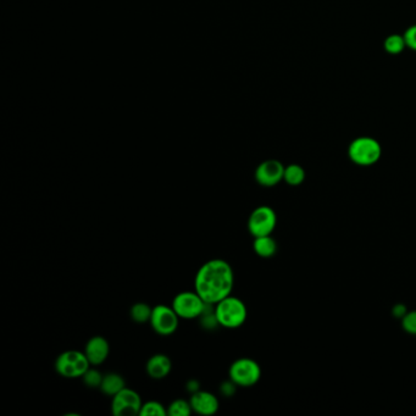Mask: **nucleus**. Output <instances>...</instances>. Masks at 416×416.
Returning <instances> with one entry per match:
<instances>
[{"label":"nucleus","mask_w":416,"mask_h":416,"mask_svg":"<svg viewBox=\"0 0 416 416\" xmlns=\"http://www.w3.org/2000/svg\"><path fill=\"white\" fill-rule=\"evenodd\" d=\"M235 272L226 260L211 259L199 267L194 277V290L208 304L215 305L232 293Z\"/></svg>","instance_id":"nucleus-1"},{"label":"nucleus","mask_w":416,"mask_h":416,"mask_svg":"<svg viewBox=\"0 0 416 416\" xmlns=\"http://www.w3.org/2000/svg\"><path fill=\"white\" fill-rule=\"evenodd\" d=\"M214 311L218 325L225 329L241 327L248 316L247 305L242 299L233 295H228L214 305Z\"/></svg>","instance_id":"nucleus-2"},{"label":"nucleus","mask_w":416,"mask_h":416,"mask_svg":"<svg viewBox=\"0 0 416 416\" xmlns=\"http://www.w3.org/2000/svg\"><path fill=\"white\" fill-rule=\"evenodd\" d=\"M382 155V148L373 137H358L349 144L348 156L358 166H373Z\"/></svg>","instance_id":"nucleus-3"},{"label":"nucleus","mask_w":416,"mask_h":416,"mask_svg":"<svg viewBox=\"0 0 416 416\" xmlns=\"http://www.w3.org/2000/svg\"><path fill=\"white\" fill-rule=\"evenodd\" d=\"M89 368L87 355L80 350H66L55 360V371L65 378H82Z\"/></svg>","instance_id":"nucleus-4"},{"label":"nucleus","mask_w":416,"mask_h":416,"mask_svg":"<svg viewBox=\"0 0 416 416\" xmlns=\"http://www.w3.org/2000/svg\"><path fill=\"white\" fill-rule=\"evenodd\" d=\"M260 378H262V368L254 359H237L228 369V378L236 383L237 387L255 386Z\"/></svg>","instance_id":"nucleus-5"},{"label":"nucleus","mask_w":416,"mask_h":416,"mask_svg":"<svg viewBox=\"0 0 416 416\" xmlns=\"http://www.w3.org/2000/svg\"><path fill=\"white\" fill-rule=\"evenodd\" d=\"M208 303H205L202 297L194 290L181 292L174 297L171 306L174 308L179 319L193 320L199 319L207 309Z\"/></svg>","instance_id":"nucleus-6"},{"label":"nucleus","mask_w":416,"mask_h":416,"mask_svg":"<svg viewBox=\"0 0 416 416\" xmlns=\"http://www.w3.org/2000/svg\"><path fill=\"white\" fill-rule=\"evenodd\" d=\"M276 211L267 205H260L254 209L248 218V231L253 237L272 235L276 228Z\"/></svg>","instance_id":"nucleus-7"},{"label":"nucleus","mask_w":416,"mask_h":416,"mask_svg":"<svg viewBox=\"0 0 416 416\" xmlns=\"http://www.w3.org/2000/svg\"><path fill=\"white\" fill-rule=\"evenodd\" d=\"M151 329L160 336H171L179 329V316L169 305L158 304L153 308L149 321Z\"/></svg>","instance_id":"nucleus-8"},{"label":"nucleus","mask_w":416,"mask_h":416,"mask_svg":"<svg viewBox=\"0 0 416 416\" xmlns=\"http://www.w3.org/2000/svg\"><path fill=\"white\" fill-rule=\"evenodd\" d=\"M112 413L115 416L140 415L143 406L140 393L125 387L112 397Z\"/></svg>","instance_id":"nucleus-9"},{"label":"nucleus","mask_w":416,"mask_h":416,"mask_svg":"<svg viewBox=\"0 0 416 416\" xmlns=\"http://www.w3.org/2000/svg\"><path fill=\"white\" fill-rule=\"evenodd\" d=\"M285 168L278 160H265L255 170V181L262 187L277 186L281 181H283Z\"/></svg>","instance_id":"nucleus-10"},{"label":"nucleus","mask_w":416,"mask_h":416,"mask_svg":"<svg viewBox=\"0 0 416 416\" xmlns=\"http://www.w3.org/2000/svg\"><path fill=\"white\" fill-rule=\"evenodd\" d=\"M189 403L193 413L199 415H214L218 412V408H220L218 398L215 397L213 393L202 391V389L192 393V396L189 398Z\"/></svg>","instance_id":"nucleus-11"},{"label":"nucleus","mask_w":416,"mask_h":416,"mask_svg":"<svg viewBox=\"0 0 416 416\" xmlns=\"http://www.w3.org/2000/svg\"><path fill=\"white\" fill-rule=\"evenodd\" d=\"M83 352L87 355L91 365L98 366L107 362L110 354V344L103 336H93L92 339H88Z\"/></svg>","instance_id":"nucleus-12"},{"label":"nucleus","mask_w":416,"mask_h":416,"mask_svg":"<svg viewBox=\"0 0 416 416\" xmlns=\"http://www.w3.org/2000/svg\"><path fill=\"white\" fill-rule=\"evenodd\" d=\"M172 369V363L168 355L158 353L151 355L145 364V371L153 380H163L168 378Z\"/></svg>","instance_id":"nucleus-13"},{"label":"nucleus","mask_w":416,"mask_h":416,"mask_svg":"<svg viewBox=\"0 0 416 416\" xmlns=\"http://www.w3.org/2000/svg\"><path fill=\"white\" fill-rule=\"evenodd\" d=\"M277 242L275 238L272 237V235L269 236H262V237H254V242H253V251L257 254L258 257L272 258L277 253Z\"/></svg>","instance_id":"nucleus-14"},{"label":"nucleus","mask_w":416,"mask_h":416,"mask_svg":"<svg viewBox=\"0 0 416 416\" xmlns=\"http://www.w3.org/2000/svg\"><path fill=\"white\" fill-rule=\"evenodd\" d=\"M126 387V382L121 375L117 373H109L104 375L103 382L101 385V391L105 396L114 397L117 393L120 392L121 389Z\"/></svg>","instance_id":"nucleus-15"},{"label":"nucleus","mask_w":416,"mask_h":416,"mask_svg":"<svg viewBox=\"0 0 416 416\" xmlns=\"http://www.w3.org/2000/svg\"><path fill=\"white\" fill-rule=\"evenodd\" d=\"M305 170L298 164H290L285 168L283 181L292 187L300 186L305 181Z\"/></svg>","instance_id":"nucleus-16"},{"label":"nucleus","mask_w":416,"mask_h":416,"mask_svg":"<svg viewBox=\"0 0 416 416\" xmlns=\"http://www.w3.org/2000/svg\"><path fill=\"white\" fill-rule=\"evenodd\" d=\"M151 313H153V308L149 304L142 303V302L132 305L131 309H130L132 321H135L137 324L149 322Z\"/></svg>","instance_id":"nucleus-17"},{"label":"nucleus","mask_w":416,"mask_h":416,"mask_svg":"<svg viewBox=\"0 0 416 416\" xmlns=\"http://www.w3.org/2000/svg\"><path fill=\"white\" fill-rule=\"evenodd\" d=\"M383 47L388 54L398 55V54L403 53L404 49L407 48V43H406V39L402 34H391L385 39Z\"/></svg>","instance_id":"nucleus-18"},{"label":"nucleus","mask_w":416,"mask_h":416,"mask_svg":"<svg viewBox=\"0 0 416 416\" xmlns=\"http://www.w3.org/2000/svg\"><path fill=\"white\" fill-rule=\"evenodd\" d=\"M193 413L189 401L184 399H176L168 407V415L169 416H189Z\"/></svg>","instance_id":"nucleus-19"},{"label":"nucleus","mask_w":416,"mask_h":416,"mask_svg":"<svg viewBox=\"0 0 416 416\" xmlns=\"http://www.w3.org/2000/svg\"><path fill=\"white\" fill-rule=\"evenodd\" d=\"M140 416H165L168 415V409L158 402V401H149L143 403L140 413Z\"/></svg>","instance_id":"nucleus-20"},{"label":"nucleus","mask_w":416,"mask_h":416,"mask_svg":"<svg viewBox=\"0 0 416 416\" xmlns=\"http://www.w3.org/2000/svg\"><path fill=\"white\" fill-rule=\"evenodd\" d=\"M103 378H104V375L101 371H98L97 369L89 368L83 375L82 380L87 387L101 388Z\"/></svg>","instance_id":"nucleus-21"},{"label":"nucleus","mask_w":416,"mask_h":416,"mask_svg":"<svg viewBox=\"0 0 416 416\" xmlns=\"http://www.w3.org/2000/svg\"><path fill=\"white\" fill-rule=\"evenodd\" d=\"M402 327L407 334L416 336V310L408 311L407 314L403 316L401 320Z\"/></svg>","instance_id":"nucleus-22"},{"label":"nucleus","mask_w":416,"mask_h":416,"mask_svg":"<svg viewBox=\"0 0 416 416\" xmlns=\"http://www.w3.org/2000/svg\"><path fill=\"white\" fill-rule=\"evenodd\" d=\"M404 39L407 43V48L412 49L416 52V24H413L404 32Z\"/></svg>","instance_id":"nucleus-23"},{"label":"nucleus","mask_w":416,"mask_h":416,"mask_svg":"<svg viewBox=\"0 0 416 416\" xmlns=\"http://www.w3.org/2000/svg\"><path fill=\"white\" fill-rule=\"evenodd\" d=\"M236 387H237V385L232 382V381L228 378V381L221 383V386H220V392H221V394L225 396V397H232L233 394L236 393Z\"/></svg>","instance_id":"nucleus-24"},{"label":"nucleus","mask_w":416,"mask_h":416,"mask_svg":"<svg viewBox=\"0 0 416 416\" xmlns=\"http://www.w3.org/2000/svg\"><path fill=\"white\" fill-rule=\"evenodd\" d=\"M407 306H406L404 304H401V303H399V304L394 305V306L392 308V315L394 316V318H397V319L402 320L403 316L407 314Z\"/></svg>","instance_id":"nucleus-25"},{"label":"nucleus","mask_w":416,"mask_h":416,"mask_svg":"<svg viewBox=\"0 0 416 416\" xmlns=\"http://www.w3.org/2000/svg\"><path fill=\"white\" fill-rule=\"evenodd\" d=\"M186 388L192 394V393L197 392L200 389V383L197 380H189L188 382L186 383Z\"/></svg>","instance_id":"nucleus-26"}]
</instances>
